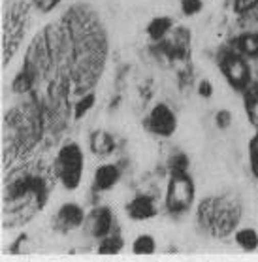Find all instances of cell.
I'll use <instances>...</instances> for the list:
<instances>
[{"mask_svg":"<svg viewBox=\"0 0 258 262\" xmlns=\"http://www.w3.org/2000/svg\"><path fill=\"white\" fill-rule=\"evenodd\" d=\"M55 176L66 191H76L83 178V151L78 143H66L55 159Z\"/></svg>","mask_w":258,"mask_h":262,"instance_id":"6da1fadb","label":"cell"},{"mask_svg":"<svg viewBox=\"0 0 258 262\" xmlns=\"http://www.w3.org/2000/svg\"><path fill=\"white\" fill-rule=\"evenodd\" d=\"M27 19H29V8H25L23 2H12V6H6L4 10V38H2L4 64H8L10 57H13L23 40Z\"/></svg>","mask_w":258,"mask_h":262,"instance_id":"7a4b0ae2","label":"cell"},{"mask_svg":"<svg viewBox=\"0 0 258 262\" xmlns=\"http://www.w3.org/2000/svg\"><path fill=\"white\" fill-rule=\"evenodd\" d=\"M240 221V206L236 200L222 196L213 198L211 204V215L207 221V228L213 230L217 236H226V234L234 232Z\"/></svg>","mask_w":258,"mask_h":262,"instance_id":"3957f363","label":"cell"},{"mask_svg":"<svg viewBox=\"0 0 258 262\" xmlns=\"http://www.w3.org/2000/svg\"><path fill=\"white\" fill-rule=\"evenodd\" d=\"M194 202V183L186 172L172 173L166 192V209L170 213L179 215L191 208Z\"/></svg>","mask_w":258,"mask_h":262,"instance_id":"277c9868","label":"cell"},{"mask_svg":"<svg viewBox=\"0 0 258 262\" xmlns=\"http://www.w3.org/2000/svg\"><path fill=\"white\" fill-rule=\"evenodd\" d=\"M145 128L160 138H170L177 130V117L168 104H156L145 119Z\"/></svg>","mask_w":258,"mask_h":262,"instance_id":"5b68a950","label":"cell"},{"mask_svg":"<svg viewBox=\"0 0 258 262\" xmlns=\"http://www.w3.org/2000/svg\"><path fill=\"white\" fill-rule=\"evenodd\" d=\"M221 70L224 74V78L228 79V83L234 89L245 91L251 85V70L240 55L228 53L221 62Z\"/></svg>","mask_w":258,"mask_h":262,"instance_id":"8992f818","label":"cell"},{"mask_svg":"<svg viewBox=\"0 0 258 262\" xmlns=\"http://www.w3.org/2000/svg\"><path fill=\"white\" fill-rule=\"evenodd\" d=\"M83 227L92 238H106L108 234H111V228H113V213H111V209L106 208V206L95 208L85 217Z\"/></svg>","mask_w":258,"mask_h":262,"instance_id":"52a82bcc","label":"cell"},{"mask_svg":"<svg viewBox=\"0 0 258 262\" xmlns=\"http://www.w3.org/2000/svg\"><path fill=\"white\" fill-rule=\"evenodd\" d=\"M85 211L78 204H64L62 208L55 215V228L60 232H70L74 228L83 227L85 223Z\"/></svg>","mask_w":258,"mask_h":262,"instance_id":"ba28073f","label":"cell"},{"mask_svg":"<svg viewBox=\"0 0 258 262\" xmlns=\"http://www.w3.org/2000/svg\"><path fill=\"white\" fill-rule=\"evenodd\" d=\"M126 213L134 221H149L156 215V204L151 196L142 194L126 206Z\"/></svg>","mask_w":258,"mask_h":262,"instance_id":"9c48e42d","label":"cell"},{"mask_svg":"<svg viewBox=\"0 0 258 262\" xmlns=\"http://www.w3.org/2000/svg\"><path fill=\"white\" fill-rule=\"evenodd\" d=\"M119 168L113 164H102L95 172V187L96 191H109L119 181Z\"/></svg>","mask_w":258,"mask_h":262,"instance_id":"30bf717a","label":"cell"},{"mask_svg":"<svg viewBox=\"0 0 258 262\" xmlns=\"http://www.w3.org/2000/svg\"><path fill=\"white\" fill-rule=\"evenodd\" d=\"M90 149L96 155H109L115 149V142L113 138L109 136L108 132L104 130H96L92 136H90Z\"/></svg>","mask_w":258,"mask_h":262,"instance_id":"8fae6325","label":"cell"},{"mask_svg":"<svg viewBox=\"0 0 258 262\" xmlns=\"http://www.w3.org/2000/svg\"><path fill=\"white\" fill-rule=\"evenodd\" d=\"M172 17L168 15H160V17H153L151 23L147 25V34H149L151 40H162L164 36H168V32L172 30Z\"/></svg>","mask_w":258,"mask_h":262,"instance_id":"7c38bea8","label":"cell"},{"mask_svg":"<svg viewBox=\"0 0 258 262\" xmlns=\"http://www.w3.org/2000/svg\"><path fill=\"white\" fill-rule=\"evenodd\" d=\"M234 238H236V244L240 245L241 249H245V251L258 249V232L254 228H251V227L238 228L234 234Z\"/></svg>","mask_w":258,"mask_h":262,"instance_id":"4fadbf2b","label":"cell"},{"mask_svg":"<svg viewBox=\"0 0 258 262\" xmlns=\"http://www.w3.org/2000/svg\"><path fill=\"white\" fill-rule=\"evenodd\" d=\"M123 238L117 236V234H108L106 238L100 239V247H98V253L100 255H117L121 249H123Z\"/></svg>","mask_w":258,"mask_h":262,"instance_id":"5bb4252c","label":"cell"},{"mask_svg":"<svg viewBox=\"0 0 258 262\" xmlns=\"http://www.w3.org/2000/svg\"><path fill=\"white\" fill-rule=\"evenodd\" d=\"M155 249H156V242L153 236H149V234H142V236H138L132 244V251L136 253V255H153Z\"/></svg>","mask_w":258,"mask_h":262,"instance_id":"9a60e30c","label":"cell"},{"mask_svg":"<svg viewBox=\"0 0 258 262\" xmlns=\"http://www.w3.org/2000/svg\"><path fill=\"white\" fill-rule=\"evenodd\" d=\"M245 110H247V117H249V123L254 125L258 128V91H252L247 87V95H245Z\"/></svg>","mask_w":258,"mask_h":262,"instance_id":"2e32d148","label":"cell"},{"mask_svg":"<svg viewBox=\"0 0 258 262\" xmlns=\"http://www.w3.org/2000/svg\"><path fill=\"white\" fill-rule=\"evenodd\" d=\"M95 102H96V98L90 91L85 93V95H81L78 100H76V104H74V117H76V119H81L83 115H87L90 110H92Z\"/></svg>","mask_w":258,"mask_h":262,"instance_id":"e0dca14e","label":"cell"},{"mask_svg":"<svg viewBox=\"0 0 258 262\" xmlns=\"http://www.w3.org/2000/svg\"><path fill=\"white\" fill-rule=\"evenodd\" d=\"M238 46H240V49L245 55H252V57H256L258 55V34H254V32L241 34Z\"/></svg>","mask_w":258,"mask_h":262,"instance_id":"ac0fdd59","label":"cell"},{"mask_svg":"<svg viewBox=\"0 0 258 262\" xmlns=\"http://www.w3.org/2000/svg\"><path fill=\"white\" fill-rule=\"evenodd\" d=\"M202 8H204L202 0H181V12L185 13L186 17H192V15L200 13Z\"/></svg>","mask_w":258,"mask_h":262,"instance_id":"d6986e66","label":"cell"},{"mask_svg":"<svg viewBox=\"0 0 258 262\" xmlns=\"http://www.w3.org/2000/svg\"><path fill=\"white\" fill-rule=\"evenodd\" d=\"M249 157H251V168L254 176L258 178V134L251 140V145H249Z\"/></svg>","mask_w":258,"mask_h":262,"instance_id":"ffe728a7","label":"cell"},{"mask_svg":"<svg viewBox=\"0 0 258 262\" xmlns=\"http://www.w3.org/2000/svg\"><path fill=\"white\" fill-rule=\"evenodd\" d=\"M232 112L230 110H221V112H217L215 115V123L219 128H228L230 125H232Z\"/></svg>","mask_w":258,"mask_h":262,"instance_id":"44dd1931","label":"cell"},{"mask_svg":"<svg viewBox=\"0 0 258 262\" xmlns=\"http://www.w3.org/2000/svg\"><path fill=\"white\" fill-rule=\"evenodd\" d=\"M170 166H172V173H181V172H186V166H189V161H186L185 155H174L172 162H170Z\"/></svg>","mask_w":258,"mask_h":262,"instance_id":"7402d4cb","label":"cell"},{"mask_svg":"<svg viewBox=\"0 0 258 262\" xmlns=\"http://www.w3.org/2000/svg\"><path fill=\"white\" fill-rule=\"evenodd\" d=\"M198 95L202 98H211L213 96V85H211L209 79H202L198 83Z\"/></svg>","mask_w":258,"mask_h":262,"instance_id":"603a6c76","label":"cell"},{"mask_svg":"<svg viewBox=\"0 0 258 262\" xmlns=\"http://www.w3.org/2000/svg\"><path fill=\"white\" fill-rule=\"evenodd\" d=\"M258 4V0H234V8H236V12H249L251 8H254Z\"/></svg>","mask_w":258,"mask_h":262,"instance_id":"cb8c5ba5","label":"cell"},{"mask_svg":"<svg viewBox=\"0 0 258 262\" xmlns=\"http://www.w3.org/2000/svg\"><path fill=\"white\" fill-rule=\"evenodd\" d=\"M59 2H60V0H34V4L38 6V10H40V12H43V13L51 12V10H53Z\"/></svg>","mask_w":258,"mask_h":262,"instance_id":"d4e9b609","label":"cell"}]
</instances>
